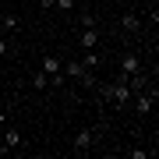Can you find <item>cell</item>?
I'll use <instances>...</instances> for the list:
<instances>
[{
	"instance_id": "52a82bcc",
	"label": "cell",
	"mask_w": 159,
	"mask_h": 159,
	"mask_svg": "<svg viewBox=\"0 0 159 159\" xmlns=\"http://www.w3.org/2000/svg\"><path fill=\"white\" fill-rule=\"evenodd\" d=\"M96 39H99L96 29H85V32H81V46H85V50H96Z\"/></svg>"
},
{
	"instance_id": "3957f363",
	"label": "cell",
	"mask_w": 159,
	"mask_h": 159,
	"mask_svg": "<svg viewBox=\"0 0 159 159\" xmlns=\"http://www.w3.org/2000/svg\"><path fill=\"white\" fill-rule=\"evenodd\" d=\"M134 106H138V113H152V106H156V92H142V96L134 99Z\"/></svg>"
},
{
	"instance_id": "9c48e42d",
	"label": "cell",
	"mask_w": 159,
	"mask_h": 159,
	"mask_svg": "<svg viewBox=\"0 0 159 159\" xmlns=\"http://www.w3.org/2000/svg\"><path fill=\"white\" fill-rule=\"evenodd\" d=\"M35 89H46V85H50V74H46V71H35Z\"/></svg>"
},
{
	"instance_id": "5b68a950",
	"label": "cell",
	"mask_w": 159,
	"mask_h": 159,
	"mask_svg": "<svg viewBox=\"0 0 159 159\" xmlns=\"http://www.w3.org/2000/svg\"><path fill=\"white\" fill-rule=\"evenodd\" d=\"M18 145H21V134H18V131L11 127V131L4 134V152H11V148H18Z\"/></svg>"
},
{
	"instance_id": "9a60e30c",
	"label": "cell",
	"mask_w": 159,
	"mask_h": 159,
	"mask_svg": "<svg viewBox=\"0 0 159 159\" xmlns=\"http://www.w3.org/2000/svg\"><path fill=\"white\" fill-rule=\"evenodd\" d=\"M0 4H4V0H0Z\"/></svg>"
},
{
	"instance_id": "8992f818",
	"label": "cell",
	"mask_w": 159,
	"mask_h": 159,
	"mask_svg": "<svg viewBox=\"0 0 159 159\" xmlns=\"http://www.w3.org/2000/svg\"><path fill=\"white\" fill-rule=\"evenodd\" d=\"M60 67H64V64H60L57 57H43V71H46V74H60Z\"/></svg>"
},
{
	"instance_id": "30bf717a",
	"label": "cell",
	"mask_w": 159,
	"mask_h": 159,
	"mask_svg": "<svg viewBox=\"0 0 159 159\" xmlns=\"http://www.w3.org/2000/svg\"><path fill=\"white\" fill-rule=\"evenodd\" d=\"M4 29H7V32L18 29V18H14V14H4Z\"/></svg>"
},
{
	"instance_id": "7c38bea8",
	"label": "cell",
	"mask_w": 159,
	"mask_h": 159,
	"mask_svg": "<svg viewBox=\"0 0 159 159\" xmlns=\"http://www.w3.org/2000/svg\"><path fill=\"white\" fill-rule=\"evenodd\" d=\"M4 53H7V39L0 35V57H4Z\"/></svg>"
},
{
	"instance_id": "5bb4252c",
	"label": "cell",
	"mask_w": 159,
	"mask_h": 159,
	"mask_svg": "<svg viewBox=\"0 0 159 159\" xmlns=\"http://www.w3.org/2000/svg\"><path fill=\"white\" fill-rule=\"evenodd\" d=\"M0 152H4V134H0Z\"/></svg>"
},
{
	"instance_id": "4fadbf2b",
	"label": "cell",
	"mask_w": 159,
	"mask_h": 159,
	"mask_svg": "<svg viewBox=\"0 0 159 159\" xmlns=\"http://www.w3.org/2000/svg\"><path fill=\"white\" fill-rule=\"evenodd\" d=\"M57 7H74V0H57Z\"/></svg>"
},
{
	"instance_id": "8fae6325",
	"label": "cell",
	"mask_w": 159,
	"mask_h": 159,
	"mask_svg": "<svg viewBox=\"0 0 159 159\" xmlns=\"http://www.w3.org/2000/svg\"><path fill=\"white\" fill-rule=\"evenodd\" d=\"M81 29H96V18H92V14H81Z\"/></svg>"
},
{
	"instance_id": "7a4b0ae2",
	"label": "cell",
	"mask_w": 159,
	"mask_h": 159,
	"mask_svg": "<svg viewBox=\"0 0 159 159\" xmlns=\"http://www.w3.org/2000/svg\"><path fill=\"white\" fill-rule=\"evenodd\" d=\"M92 142H96V131H92V127H85V131H78V138H74V152H89V148H92Z\"/></svg>"
},
{
	"instance_id": "ba28073f",
	"label": "cell",
	"mask_w": 159,
	"mask_h": 159,
	"mask_svg": "<svg viewBox=\"0 0 159 159\" xmlns=\"http://www.w3.org/2000/svg\"><path fill=\"white\" fill-rule=\"evenodd\" d=\"M120 25H124L127 32H138V18H134V14H124V18H120Z\"/></svg>"
},
{
	"instance_id": "277c9868",
	"label": "cell",
	"mask_w": 159,
	"mask_h": 159,
	"mask_svg": "<svg viewBox=\"0 0 159 159\" xmlns=\"http://www.w3.org/2000/svg\"><path fill=\"white\" fill-rule=\"evenodd\" d=\"M120 71H124V74H120V78H127V74H134V71H142V60H138L134 53H127V57L120 60Z\"/></svg>"
},
{
	"instance_id": "6da1fadb",
	"label": "cell",
	"mask_w": 159,
	"mask_h": 159,
	"mask_svg": "<svg viewBox=\"0 0 159 159\" xmlns=\"http://www.w3.org/2000/svg\"><path fill=\"white\" fill-rule=\"evenodd\" d=\"M102 96L113 102V106H124V102H131V96H134V92H131L127 81L120 78V81H113V85H102Z\"/></svg>"
}]
</instances>
